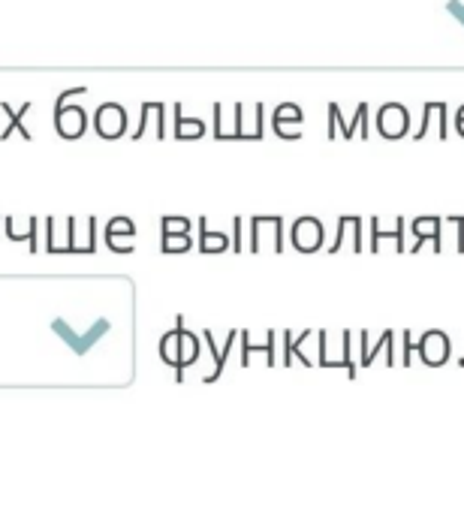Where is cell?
<instances>
[{"label":"cell","mask_w":464,"mask_h":512,"mask_svg":"<svg viewBox=\"0 0 464 512\" xmlns=\"http://www.w3.org/2000/svg\"><path fill=\"white\" fill-rule=\"evenodd\" d=\"M118 232H127V235H130V232H133V223H130L127 217H115V220L109 223V232H106V238H115Z\"/></svg>","instance_id":"cell-9"},{"label":"cell","mask_w":464,"mask_h":512,"mask_svg":"<svg viewBox=\"0 0 464 512\" xmlns=\"http://www.w3.org/2000/svg\"><path fill=\"white\" fill-rule=\"evenodd\" d=\"M85 121L88 118H85V112L79 106H73V109L58 106V112H55V124H58V133L64 139H79L85 133Z\"/></svg>","instance_id":"cell-3"},{"label":"cell","mask_w":464,"mask_h":512,"mask_svg":"<svg viewBox=\"0 0 464 512\" xmlns=\"http://www.w3.org/2000/svg\"><path fill=\"white\" fill-rule=\"evenodd\" d=\"M52 329H55V332H58V335L73 347V353H88V350H91V347H94V344L109 332V323H106V320H100V323H94L85 335L73 332L64 320H55V323H52Z\"/></svg>","instance_id":"cell-1"},{"label":"cell","mask_w":464,"mask_h":512,"mask_svg":"<svg viewBox=\"0 0 464 512\" xmlns=\"http://www.w3.org/2000/svg\"><path fill=\"white\" fill-rule=\"evenodd\" d=\"M175 118H178V127H175V136L178 139H199L202 133H205V127H202V121L199 118H193V121H187V118H181V106H175Z\"/></svg>","instance_id":"cell-6"},{"label":"cell","mask_w":464,"mask_h":512,"mask_svg":"<svg viewBox=\"0 0 464 512\" xmlns=\"http://www.w3.org/2000/svg\"><path fill=\"white\" fill-rule=\"evenodd\" d=\"M31 106H34V103H25V106H22L19 112H13V109H10L7 103H0V109H4V112L10 115V127H7L4 133H0V139H7V136H10L13 130H22V133H25V139H31V133H28V130H25V124H22V121H25V112H31Z\"/></svg>","instance_id":"cell-5"},{"label":"cell","mask_w":464,"mask_h":512,"mask_svg":"<svg viewBox=\"0 0 464 512\" xmlns=\"http://www.w3.org/2000/svg\"><path fill=\"white\" fill-rule=\"evenodd\" d=\"M190 244H193V238H190L187 232H181V235L163 232V250H166V253H181V250H187Z\"/></svg>","instance_id":"cell-7"},{"label":"cell","mask_w":464,"mask_h":512,"mask_svg":"<svg viewBox=\"0 0 464 512\" xmlns=\"http://www.w3.org/2000/svg\"><path fill=\"white\" fill-rule=\"evenodd\" d=\"M163 232H190L187 217H163Z\"/></svg>","instance_id":"cell-8"},{"label":"cell","mask_w":464,"mask_h":512,"mask_svg":"<svg viewBox=\"0 0 464 512\" xmlns=\"http://www.w3.org/2000/svg\"><path fill=\"white\" fill-rule=\"evenodd\" d=\"M236 250L242 253V217H236Z\"/></svg>","instance_id":"cell-12"},{"label":"cell","mask_w":464,"mask_h":512,"mask_svg":"<svg viewBox=\"0 0 464 512\" xmlns=\"http://www.w3.org/2000/svg\"><path fill=\"white\" fill-rule=\"evenodd\" d=\"M226 244H229L226 235L208 232V223H205V217H202V220H199V250H202V253H214V250L220 253V250H226Z\"/></svg>","instance_id":"cell-4"},{"label":"cell","mask_w":464,"mask_h":512,"mask_svg":"<svg viewBox=\"0 0 464 512\" xmlns=\"http://www.w3.org/2000/svg\"><path fill=\"white\" fill-rule=\"evenodd\" d=\"M7 232H10V238H22V232H16V223L13 220H7ZM28 235H31V250H37V223L34 220H31Z\"/></svg>","instance_id":"cell-10"},{"label":"cell","mask_w":464,"mask_h":512,"mask_svg":"<svg viewBox=\"0 0 464 512\" xmlns=\"http://www.w3.org/2000/svg\"><path fill=\"white\" fill-rule=\"evenodd\" d=\"M365 118H368V106L362 103V106H359V112H356V124H362V136H365ZM344 136H347V139L353 136V127H350V124L344 127Z\"/></svg>","instance_id":"cell-11"},{"label":"cell","mask_w":464,"mask_h":512,"mask_svg":"<svg viewBox=\"0 0 464 512\" xmlns=\"http://www.w3.org/2000/svg\"><path fill=\"white\" fill-rule=\"evenodd\" d=\"M94 121H97V133L103 139H118L127 130V112L118 103H103L97 109V118Z\"/></svg>","instance_id":"cell-2"}]
</instances>
